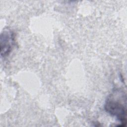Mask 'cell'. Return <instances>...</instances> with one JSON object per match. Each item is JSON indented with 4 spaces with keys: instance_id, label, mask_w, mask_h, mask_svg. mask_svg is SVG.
Wrapping results in <instances>:
<instances>
[{
    "instance_id": "obj_1",
    "label": "cell",
    "mask_w": 127,
    "mask_h": 127,
    "mask_svg": "<svg viewBox=\"0 0 127 127\" xmlns=\"http://www.w3.org/2000/svg\"><path fill=\"white\" fill-rule=\"evenodd\" d=\"M126 94L120 89H115L108 96L104 105L107 113L114 117L124 126L127 123Z\"/></svg>"
},
{
    "instance_id": "obj_2",
    "label": "cell",
    "mask_w": 127,
    "mask_h": 127,
    "mask_svg": "<svg viewBox=\"0 0 127 127\" xmlns=\"http://www.w3.org/2000/svg\"><path fill=\"white\" fill-rule=\"evenodd\" d=\"M0 55L1 57L7 56L14 45L15 36L9 28H5L0 35Z\"/></svg>"
}]
</instances>
